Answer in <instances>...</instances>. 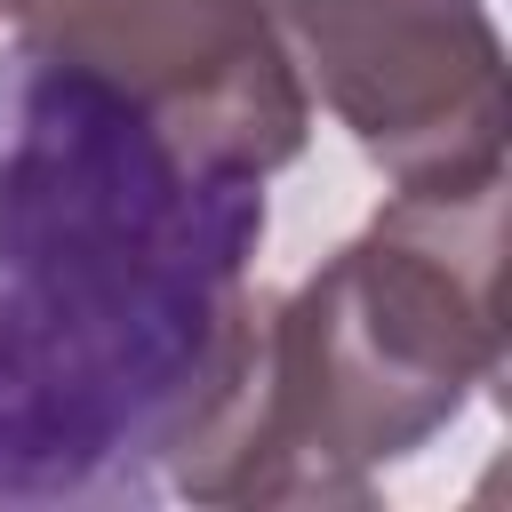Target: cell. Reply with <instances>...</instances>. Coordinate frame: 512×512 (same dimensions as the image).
I'll list each match as a JSON object with an SVG mask.
<instances>
[{
    "label": "cell",
    "instance_id": "obj_1",
    "mask_svg": "<svg viewBox=\"0 0 512 512\" xmlns=\"http://www.w3.org/2000/svg\"><path fill=\"white\" fill-rule=\"evenodd\" d=\"M264 184L104 80L0 56V512L152 504L256 336Z\"/></svg>",
    "mask_w": 512,
    "mask_h": 512
},
{
    "label": "cell",
    "instance_id": "obj_2",
    "mask_svg": "<svg viewBox=\"0 0 512 512\" xmlns=\"http://www.w3.org/2000/svg\"><path fill=\"white\" fill-rule=\"evenodd\" d=\"M504 176L472 192H392L296 296L256 304V336L216 424L176 456L192 504H360L504 368Z\"/></svg>",
    "mask_w": 512,
    "mask_h": 512
},
{
    "label": "cell",
    "instance_id": "obj_3",
    "mask_svg": "<svg viewBox=\"0 0 512 512\" xmlns=\"http://www.w3.org/2000/svg\"><path fill=\"white\" fill-rule=\"evenodd\" d=\"M16 40L104 80L192 160L256 184L312 136V88L272 0H16Z\"/></svg>",
    "mask_w": 512,
    "mask_h": 512
},
{
    "label": "cell",
    "instance_id": "obj_4",
    "mask_svg": "<svg viewBox=\"0 0 512 512\" xmlns=\"http://www.w3.org/2000/svg\"><path fill=\"white\" fill-rule=\"evenodd\" d=\"M272 24L392 192L504 176V40L488 0H272Z\"/></svg>",
    "mask_w": 512,
    "mask_h": 512
},
{
    "label": "cell",
    "instance_id": "obj_5",
    "mask_svg": "<svg viewBox=\"0 0 512 512\" xmlns=\"http://www.w3.org/2000/svg\"><path fill=\"white\" fill-rule=\"evenodd\" d=\"M0 16H16V0H0Z\"/></svg>",
    "mask_w": 512,
    "mask_h": 512
}]
</instances>
